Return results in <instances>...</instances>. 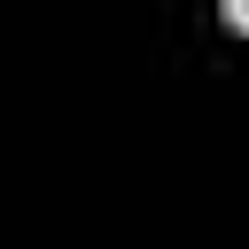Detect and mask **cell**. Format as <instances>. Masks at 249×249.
<instances>
[{
  "instance_id": "1",
  "label": "cell",
  "mask_w": 249,
  "mask_h": 249,
  "mask_svg": "<svg viewBox=\"0 0 249 249\" xmlns=\"http://www.w3.org/2000/svg\"><path fill=\"white\" fill-rule=\"evenodd\" d=\"M218 8H226V23H233V31H249V0H218Z\"/></svg>"
}]
</instances>
